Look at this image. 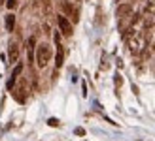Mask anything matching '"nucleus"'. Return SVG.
<instances>
[{
    "mask_svg": "<svg viewBox=\"0 0 155 141\" xmlns=\"http://www.w3.org/2000/svg\"><path fill=\"white\" fill-rule=\"evenodd\" d=\"M146 45H148V40H146V36H142V34H133L129 38V51L133 55H138L140 51H144Z\"/></svg>",
    "mask_w": 155,
    "mask_h": 141,
    "instance_id": "obj_1",
    "label": "nucleus"
},
{
    "mask_svg": "<svg viewBox=\"0 0 155 141\" xmlns=\"http://www.w3.org/2000/svg\"><path fill=\"white\" fill-rule=\"evenodd\" d=\"M49 58H51V47H49L48 43L38 45V51H36V62H38V68H44V66L49 62Z\"/></svg>",
    "mask_w": 155,
    "mask_h": 141,
    "instance_id": "obj_2",
    "label": "nucleus"
},
{
    "mask_svg": "<svg viewBox=\"0 0 155 141\" xmlns=\"http://www.w3.org/2000/svg\"><path fill=\"white\" fill-rule=\"evenodd\" d=\"M57 25H59L61 32H63L64 36H72V25H70V21L66 19V15H59V17H57Z\"/></svg>",
    "mask_w": 155,
    "mask_h": 141,
    "instance_id": "obj_3",
    "label": "nucleus"
},
{
    "mask_svg": "<svg viewBox=\"0 0 155 141\" xmlns=\"http://www.w3.org/2000/svg\"><path fill=\"white\" fill-rule=\"evenodd\" d=\"M61 6H63V11L68 15V17H72V21H74V23H78V21H80V17H78L80 13H78V10H76V8H74L70 2H63Z\"/></svg>",
    "mask_w": 155,
    "mask_h": 141,
    "instance_id": "obj_4",
    "label": "nucleus"
},
{
    "mask_svg": "<svg viewBox=\"0 0 155 141\" xmlns=\"http://www.w3.org/2000/svg\"><path fill=\"white\" fill-rule=\"evenodd\" d=\"M130 13H133V4H130V2H125V4L117 6V17L119 19H127Z\"/></svg>",
    "mask_w": 155,
    "mask_h": 141,
    "instance_id": "obj_5",
    "label": "nucleus"
},
{
    "mask_svg": "<svg viewBox=\"0 0 155 141\" xmlns=\"http://www.w3.org/2000/svg\"><path fill=\"white\" fill-rule=\"evenodd\" d=\"M17 58H19V45L12 43L8 47V60H10V64H13V62H17Z\"/></svg>",
    "mask_w": 155,
    "mask_h": 141,
    "instance_id": "obj_6",
    "label": "nucleus"
},
{
    "mask_svg": "<svg viewBox=\"0 0 155 141\" xmlns=\"http://www.w3.org/2000/svg\"><path fill=\"white\" fill-rule=\"evenodd\" d=\"M34 47H36V38L30 36L27 40V55H28V62H32L34 58Z\"/></svg>",
    "mask_w": 155,
    "mask_h": 141,
    "instance_id": "obj_7",
    "label": "nucleus"
},
{
    "mask_svg": "<svg viewBox=\"0 0 155 141\" xmlns=\"http://www.w3.org/2000/svg\"><path fill=\"white\" fill-rule=\"evenodd\" d=\"M142 25H144L146 28H151V27L155 25V13H153V11H148V13L142 17Z\"/></svg>",
    "mask_w": 155,
    "mask_h": 141,
    "instance_id": "obj_8",
    "label": "nucleus"
},
{
    "mask_svg": "<svg viewBox=\"0 0 155 141\" xmlns=\"http://www.w3.org/2000/svg\"><path fill=\"white\" fill-rule=\"evenodd\" d=\"M4 25H6V30H8V32H12V30H13V27H15V15H13V13H8V15H6Z\"/></svg>",
    "mask_w": 155,
    "mask_h": 141,
    "instance_id": "obj_9",
    "label": "nucleus"
},
{
    "mask_svg": "<svg viewBox=\"0 0 155 141\" xmlns=\"http://www.w3.org/2000/svg\"><path fill=\"white\" fill-rule=\"evenodd\" d=\"M57 47H59V49H57V57H55V66L61 68V66H63V60H64V53H63V47H61V43H59Z\"/></svg>",
    "mask_w": 155,
    "mask_h": 141,
    "instance_id": "obj_10",
    "label": "nucleus"
},
{
    "mask_svg": "<svg viewBox=\"0 0 155 141\" xmlns=\"http://www.w3.org/2000/svg\"><path fill=\"white\" fill-rule=\"evenodd\" d=\"M21 72H23V64H17V66H15V70H13V74H12V77H17Z\"/></svg>",
    "mask_w": 155,
    "mask_h": 141,
    "instance_id": "obj_11",
    "label": "nucleus"
},
{
    "mask_svg": "<svg viewBox=\"0 0 155 141\" xmlns=\"http://www.w3.org/2000/svg\"><path fill=\"white\" fill-rule=\"evenodd\" d=\"M148 11L155 13V0H148Z\"/></svg>",
    "mask_w": 155,
    "mask_h": 141,
    "instance_id": "obj_12",
    "label": "nucleus"
},
{
    "mask_svg": "<svg viewBox=\"0 0 155 141\" xmlns=\"http://www.w3.org/2000/svg\"><path fill=\"white\" fill-rule=\"evenodd\" d=\"M6 4H8V8H10V10H13V8L17 6V0H8Z\"/></svg>",
    "mask_w": 155,
    "mask_h": 141,
    "instance_id": "obj_13",
    "label": "nucleus"
},
{
    "mask_svg": "<svg viewBox=\"0 0 155 141\" xmlns=\"http://www.w3.org/2000/svg\"><path fill=\"white\" fill-rule=\"evenodd\" d=\"M48 122H49V126H59V121L57 119H49Z\"/></svg>",
    "mask_w": 155,
    "mask_h": 141,
    "instance_id": "obj_14",
    "label": "nucleus"
},
{
    "mask_svg": "<svg viewBox=\"0 0 155 141\" xmlns=\"http://www.w3.org/2000/svg\"><path fill=\"white\" fill-rule=\"evenodd\" d=\"M76 134L78 136H85V130L83 128H76Z\"/></svg>",
    "mask_w": 155,
    "mask_h": 141,
    "instance_id": "obj_15",
    "label": "nucleus"
},
{
    "mask_svg": "<svg viewBox=\"0 0 155 141\" xmlns=\"http://www.w3.org/2000/svg\"><path fill=\"white\" fill-rule=\"evenodd\" d=\"M123 79H121V75H115V85H121Z\"/></svg>",
    "mask_w": 155,
    "mask_h": 141,
    "instance_id": "obj_16",
    "label": "nucleus"
},
{
    "mask_svg": "<svg viewBox=\"0 0 155 141\" xmlns=\"http://www.w3.org/2000/svg\"><path fill=\"white\" fill-rule=\"evenodd\" d=\"M44 30H45V34H51V32H49V25H48V23L44 25Z\"/></svg>",
    "mask_w": 155,
    "mask_h": 141,
    "instance_id": "obj_17",
    "label": "nucleus"
},
{
    "mask_svg": "<svg viewBox=\"0 0 155 141\" xmlns=\"http://www.w3.org/2000/svg\"><path fill=\"white\" fill-rule=\"evenodd\" d=\"M55 43H57V45L61 43V36H59V34H55Z\"/></svg>",
    "mask_w": 155,
    "mask_h": 141,
    "instance_id": "obj_18",
    "label": "nucleus"
},
{
    "mask_svg": "<svg viewBox=\"0 0 155 141\" xmlns=\"http://www.w3.org/2000/svg\"><path fill=\"white\" fill-rule=\"evenodd\" d=\"M0 4H4V0H0Z\"/></svg>",
    "mask_w": 155,
    "mask_h": 141,
    "instance_id": "obj_19",
    "label": "nucleus"
},
{
    "mask_svg": "<svg viewBox=\"0 0 155 141\" xmlns=\"http://www.w3.org/2000/svg\"><path fill=\"white\" fill-rule=\"evenodd\" d=\"M153 51H155V45H153Z\"/></svg>",
    "mask_w": 155,
    "mask_h": 141,
    "instance_id": "obj_20",
    "label": "nucleus"
}]
</instances>
